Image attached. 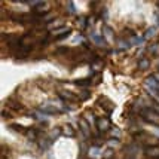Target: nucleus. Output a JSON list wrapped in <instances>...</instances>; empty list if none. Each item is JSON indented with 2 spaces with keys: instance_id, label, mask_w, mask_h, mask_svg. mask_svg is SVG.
<instances>
[{
  "instance_id": "1",
  "label": "nucleus",
  "mask_w": 159,
  "mask_h": 159,
  "mask_svg": "<svg viewBox=\"0 0 159 159\" xmlns=\"http://www.w3.org/2000/svg\"><path fill=\"white\" fill-rule=\"evenodd\" d=\"M141 116L146 122L155 125V126H159V110L158 109H153V107H146L140 111Z\"/></svg>"
},
{
  "instance_id": "2",
  "label": "nucleus",
  "mask_w": 159,
  "mask_h": 159,
  "mask_svg": "<svg viewBox=\"0 0 159 159\" xmlns=\"http://www.w3.org/2000/svg\"><path fill=\"white\" fill-rule=\"evenodd\" d=\"M144 155L150 159H159V144L144 146Z\"/></svg>"
},
{
  "instance_id": "3",
  "label": "nucleus",
  "mask_w": 159,
  "mask_h": 159,
  "mask_svg": "<svg viewBox=\"0 0 159 159\" xmlns=\"http://www.w3.org/2000/svg\"><path fill=\"white\" fill-rule=\"evenodd\" d=\"M110 126V120H109V118H98L97 120V129L100 132H104L107 131V128Z\"/></svg>"
},
{
  "instance_id": "4",
  "label": "nucleus",
  "mask_w": 159,
  "mask_h": 159,
  "mask_svg": "<svg viewBox=\"0 0 159 159\" xmlns=\"http://www.w3.org/2000/svg\"><path fill=\"white\" fill-rule=\"evenodd\" d=\"M58 34H61V36L70 34V28L69 27H61V28H55V30L51 31V36H52V37H58ZM61 36H60V37H61Z\"/></svg>"
},
{
  "instance_id": "5",
  "label": "nucleus",
  "mask_w": 159,
  "mask_h": 159,
  "mask_svg": "<svg viewBox=\"0 0 159 159\" xmlns=\"http://www.w3.org/2000/svg\"><path fill=\"white\" fill-rule=\"evenodd\" d=\"M79 125H80V129L83 131V134L86 135V137H89L91 135V131H89V128H91V125L86 122V119L82 118L80 120H79Z\"/></svg>"
},
{
  "instance_id": "6",
  "label": "nucleus",
  "mask_w": 159,
  "mask_h": 159,
  "mask_svg": "<svg viewBox=\"0 0 159 159\" xmlns=\"http://www.w3.org/2000/svg\"><path fill=\"white\" fill-rule=\"evenodd\" d=\"M60 98L61 100H66V101H77V97L75 95V94H71V92H61L60 94Z\"/></svg>"
},
{
  "instance_id": "7",
  "label": "nucleus",
  "mask_w": 159,
  "mask_h": 159,
  "mask_svg": "<svg viewBox=\"0 0 159 159\" xmlns=\"http://www.w3.org/2000/svg\"><path fill=\"white\" fill-rule=\"evenodd\" d=\"M9 128H12V129H15L16 132H28V128H25V126H22V125L20 124H11L9 125Z\"/></svg>"
},
{
  "instance_id": "8",
  "label": "nucleus",
  "mask_w": 159,
  "mask_h": 159,
  "mask_svg": "<svg viewBox=\"0 0 159 159\" xmlns=\"http://www.w3.org/2000/svg\"><path fill=\"white\" fill-rule=\"evenodd\" d=\"M91 83V77H83V79H76L75 80V85H79V86H88Z\"/></svg>"
},
{
  "instance_id": "9",
  "label": "nucleus",
  "mask_w": 159,
  "mask_h": 159,
  "mask_svg": "<svg viewBox=\"0 0 159 159\" xmlns=\"http://www.w3.org/2000/svg\"><path fill=\"white\" fill-rule=\"evenodd\" d=\"M149 66H150V62H149L147 58H141V60L139 61V69L140 70H147L149 69Z\"/></svg>"
},
{
  "instance_id": "10",
  "label": "nucleus",
  "mask_w": 159,
  "mask_h": 159,
  "mask_svg": "<svg viewBox=\"0 0 159 159\" xmlns=\"http://www.w3.org/2000/svg\"><path fill=\"white\" fill-rule=\"evenodd\" d=\"M42 111H45V113H48V115H57L58 110L54 109V107H51V106H46V107H42Z\"/></svg>"
},
{
  "instance_id": "11",
  "label": "nucleus",
  "mask_w": 159,
  "mask_h": 159,
  "mask_svg": "<svg viewBox=\"0 0 159 159\" xmlns=\"http://www.w3.org/2000/svg\"><path fill=\"white\" fill-rule=\"evenodd\" d=\"M64 54H70V48H58L55 49V55H64Z\"/></svg>"
},
{
  "instance_id": "12",
  "label": "nucleus",
  "mask_w": 159,
  "mask_h": 159,
  "mask_svg": "<svg viewBox=\"0 0 159 159\" xmlns=\"http://www.w3.org/2000/svg\"><path fill=\"white\" fill-rule=\"evenodd\" d=\"M9 109H14V110H22V107H21L20 103H14V101H11V100H9Z\"/></svg>"
},
{
  "instance_id": "13",
  "label": "nucleus",
  "mask_w": 159,
  "mask_h": 159,
  "mask_svg": "<svg viewBox=\"0 0 159 159\" xmlns=\"http://www.w3.org/2000/svg\"><path fill=\"white\" fill-rule=\"evenodd\" d=\"M62 129H64V131H62V134H64V135H73V134H75L73 128H71V126H69V125H67V126H64Z\"/></svg>"
},
{
  "instance_id": "14",
  "label": "nucleus",
  "mask_w": 159,
  "mask_h": 159,
  "mask_svg": "<svg viewBox=\"0 0 159 159\" xmlns=\"http://www.w3.org/2000/svg\"><path fill=\"white\" fill-rule=\"evenodd\" d=\"M67 9H69V11H67L69 14H75V12H76V11H75V3H73V2H67Z\"/></svg>"
},
{
  "instance_id": "15",
  "label": "nucleus",
  "mask_w": 159,
  "mask_h": 159,
  "mask_svg": "<svg viewBox=\"0 0 159 159\" xmlns=\"http://www.w3.org/2000/svg\"><path fill=\"white\" fill-rule=\"evenodd\" d=\"M86 16H82V18H79V25H80V27L82 28H85L86 27Z\"/></svg>"
},
{
  "instance_id": "16",
  "label": "nucleus",
  "mask_w": 159,
  "mask_h": 159,
  "mask_svg": "<svg viewBox=\"0 0 159 159\" xmlns=\"http://www.w3.org/2000/svg\"><path fill=\"white\" fill-rule=\"evenodd\" d=\"M155 31H156V30H155V28H149V30H147V31H146V37H152L153 34H155Z\"/></svg>"
},
{
  "instance_id": "17",
  "label": "nucleus",
  "mask_w": 159,
  "mask_h": 159,
  "mask_svg": "<svg viewBox=\"0 0 159 159\" xmlns=\"http://www.w3.org/2000/svg\"><path fill=\"white\" fill-rule=\"evenodd\" d=\"M91 37H92V40H95L97 43H100V45H103V43H104L103 39H101V37H98V36H94V33H92V36H91Z\"/></svg>"
}]
</instances>
